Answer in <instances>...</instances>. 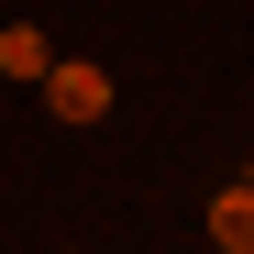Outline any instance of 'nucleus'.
<instances>
[{"label": "nucleus", "instance_id": "2", "mask_svg": "<svg viewBox=\"0 0 254 254\" xmlns=\"http://www.w3.org/2000/svg\"><path fill=\"white\" fill-rule=\"evenodd\" d=\"M210 243H221V254H254V177H232L221 199H210Z\"/></svg>", "mask_w": 254, "mask_h": 254}, {"label": "nucleus", "instance_id": "3", "mask_svg": "<svg viewBox=\"0 0 254 254\" xmlns=\"http://www.w3.org/2000/svg\"><path fill=\"white\" fill-rule=\"evenodd\" d=\"M45 66H56V45H45L33 22H11V33H0V77H11V89H33Z\"/></svg>", "mask_w": 254, "mask_h": 254}, {"label": "nucleus", "instance_id": "1", "mask_svg": "<svg viewBox=\"0 0 254 254\" xmlns=\"http://www.w3.org/2000/svg\"><path fill=\"white\" fill-rule=\"evenodd\" d=\"M33 89H45V111H56V122H100V111H111V66H89V56H56Z\"/></svg>", "mask_w": 254, "mask_h": 254}]
</instances>
